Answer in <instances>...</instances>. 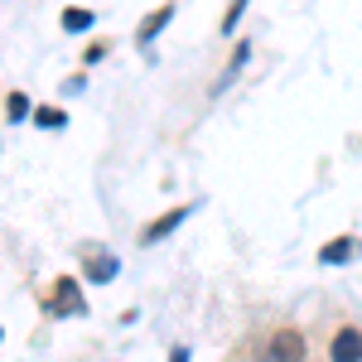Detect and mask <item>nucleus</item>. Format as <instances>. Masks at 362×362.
Masks as SVG:
<instances>
[{
	"label": "nucleus",
	"mask_w": 362,
	"mask_h": 362,
	"mask_svg": "<svg viewBox=\"0 0 362 362\" xmlns=\"http://www.w3.org/2000/svg\"><path fill=\"white\" fill-rule=\"evenodd\" d=\"M329 362H362V329H338L329 343Z\"/></svg>",
	"instance_id": "f257e3e1"
},
{
	"label": "nucleus",
	"mask_w": 362,
	"mask_h": 362,
	"mask_svg": "<svg viewBox=\"0 0 362 362\" xmlns=\"http://www.w3.org/2000/svg\"><path fill=\"white\" fill-rule=\"evenodd\" d=\"M271 362H305V338L295 329H280L271 338Z\"/></svg>",
	"instance_id": "f03ea898"
},
{
	"label": "nucleus",
	"mask_w": 362,
	"mask_h": 362,
	"mask_svg": "<svg viewBox=\"0 0 362 362\" xmlns=\"http://www.w3.org/2000/svg\"><path fill=\"white\" fill-rule=\"evenodd\" d=\"M54 300H58V309L63 314H87V305H83V290H78V280H54ZM54 309V314H58Z\"/></svg>",
	"instance_id": "7ed1b4c3"
},
{
	"label": "nucleus",
	"mask_w": 362,
	"mask_h": 362,
	"mask_svg": "<svg viewBox=\"0 0 362 362\" xmlns=\"http://www.w3.org/2000/svg\"><path fill=\"white\" fill-rule=\"evenodd\" d=\"M184 218H189V208H174V213H165L160 223L145 227V242H165V237H169V232H174L179 223H184Z\"/></svg>",
	"instance_id": "20e7f679"
},
{
	"label": "nucleus",
	"mask_w": 362,
	"mask_h": 362,
	"mask_svg": "<svg viewBox=\"0 0 362 362\" xmlns=\"http://www.w3.org/2000/svg\"><path fill=\"white\" fill-rule=\"evenodd\" d=\"M353 251H358L353 237H338V242H329V247L319 251V261H324V266H343V261H353Z\"/></svg>",
	"instance_id": "39448f33"
},
{
	"label": "nucleus",
	"mask_w": 362,
	"mask_h": 362,
	"mask_svg": "<svg viewBox=\"0 0 362 362\" xmlns=\"http://www.w3.org/2000/svg\"><path fill=\"white\" fill-rule=\"evenodd\" d=\"M87 271H92L97 285H107V280L116 276V256H107V251H97V256H92V251H87Z\"/></svg>",
	"instance_id": "423d86ee"
},
{
	"label": "nucleus",
	"mask_w": 362,
	"mask_h": 362,
	"mask_svg": "<svg viewBox=\"0 0 362 362\" xmlns=\"http://www.w3.org/2000/svg\"><path fill=\"white\" fill-rule=\"evenodd\" d=\"M169 20H174V10H169V5H160V10H155V15H150V20L140 25V44H150V39H155V34L169 25Z\"/></svg>",
	"instance_id": "0eeeda50"
},
{
	"label": "nucleus",
	"mask_w": 362,
	"mask_h": 362,
	"mask_svg": "<svg viewBox=\"0 0 362 362\" xmlns=\"http://www.w3.org/2000/svg\"><path fill=\"white\" fill-rule=\"evenodd\" d=\"M63 29H68V34H83V29H92V10H63Z\"/></svg>",
	"instance_id": "6e6552de"
},
{
	"label": "nucleus",
	"mask_w": 362,
	"mask_h": 362,
	"mask_svg": "<svg viewBox=\"0 0 362 362\" xmlns=\"http://www.w3.org/2000/svg\"><path fill=\"white\" fill-rule=\"evenodd\" d=\"M34 121H39L44 131H58V126H63V112H54V107H39V112H34Z\"/></svg>",
	"instance_id": "1a4fd4ad"
},
{
	"label": "nucleus",
	"mask_w": 362,
	"mask_h": 362,
	"mask_svg": "<svg viewBox=\"0 0 362 362\" xmlns=\"http://www.w3.org/2000/svg\"><path fill=\"white\" fill-rule=\"evenodd\" d=\"M20 116H29V97H25V92L10 97V121H20Z\"/></svg>",
	"instance_id": "9d476101"
},
{
	"label": "nucleus",
	"mask_w": 362,
	"mask_h": 362,
	"mask_svg": "<svg viewBox=\"0 0 362 362\" xmlns=\"http://www.w3.org/2000/svg\"><path fill=\"white\" fill-rule=\"evenodd\" d=\"M169 362H189V348H174V358Z\"/></svg>",
	"instance_id": "9b49d317"
}]
</instances>
